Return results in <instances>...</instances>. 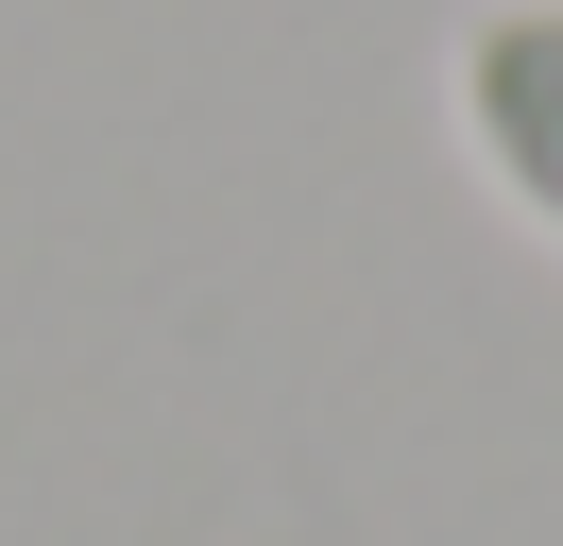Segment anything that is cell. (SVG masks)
Wrapping results in <instances>:
<instances>
[{
    "label": "cell",
    "instance_id": "cell-1",
    "mask_svg": "<svg viewBox=\"0 0 563 546\" xmlns=\"http://www.w3.org/2000/svg\"><path fill=\"white\" fill-rule=\"evenodd\" d=\"M444 136L563 256V0H478V18L444 34Z\"/></svg>",
    "mask_w": 563,
    "mask_h": 546
}]
</instances>
